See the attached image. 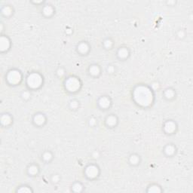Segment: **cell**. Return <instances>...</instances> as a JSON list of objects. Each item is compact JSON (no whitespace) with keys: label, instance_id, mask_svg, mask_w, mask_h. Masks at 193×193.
<instances>
[{"label":"cell","instance_id":"obj_8","mask_svg":"<svg viewBox=\"0 0 193 193\" xmlns=\"http://www.w3.org/2000/svg\"><path fill=\"white\" fill-rule=\"evenodd\" d=\"M97 104L99 107L101 108L102 109H107L108 108L110 107L111 104H112V100H111L109 96H101L98 99Z\"/></svg>","mask_w":193,"mask_h":193},{"label":"cell","instance_id":"obj_13","mask_svg":"<svg viewBox=\"0 0 193 193\" xmlns=\"http://www.w3.org/2000/svg\"><path fill=\"white\" fill-rule=\"evenodd\" d=\"M42 13L45 17H51L55 14V9H54V7L51 5H45L42 8Z\"/></svg>","mask_w":193,"mask_h":193},{"label":"cell","instance_id":"obj_10","mask_svg":"<svg viewBox=\"0 0 193 193\" xmlns=\"http://www.w3.org/2000/svg\"><path fill=\"white\" fill-rule=\"evenodd\" d=\"M119 119L117 116L114 114H110L108 116H106L105 119V124L108 127H114L117 125Z\"/></svg>","mask_w":193,"mask_h":193},{"label":"cell","instance_id":"obj_11","mask_svg":"<svg viewBox=\"0 0 193 193\" xmlns=\"http://www.w3.org/2000/svg\"><path fill=\"white\" fill-rule=\"evenodd\" d=\"M130 50L127 47H121L118 49L117 51V57L120 60H125V59L128 58V57L130 56Z\"/></svg>","mask_w":193,"mask_h":193},{"label":"cell","instance_id":"obj_2","mask_svg":"<svg viewBox=\"0 0 193 193\" xmlns=\"http://www.w3.org/2000/svg\"><path fill=\"white\" fill-rule=\"evenodd\" d=\"M43 84V77L39 73H31L27 77V85L30 89H38Z\"/></svg>","mask_w":193,"mask_h":193},{"label":"cell","instance_id":"obj_1","mask_svg":"<svg viewBox=\"0 0 193 193\" xmlns=\"http://www.w3.org/2000/svg\"><path fill=\"white\" fill-rule=\"evenodd\" d=\"M133 98L136 104L138 105L143 107H148L153 103L154 94L151 88L140 85L134 89Z\"/></svg>","mask_w":193,"mask_h":193},{"label":"cell","instance_id":"obj_22","mask_svg":"<svg viewBox=\"0 0 193 193\" xmlns=\"http://www.w3.org/2000/svg\"><path fill=\"white\" fill-rule=\"evenodd\" d=\"M161 186H159L157 184H152L151 186H149L147 189V192H153V193H157V192H161Z\"/></svg>","mask_w":193,"mask_h":193},{"label":"cell","instance_id":"obj_9","mask_svg":"<svg viewBox=\"0 0 193 193\" xmlns=\"http://www.w3.org/2000/svg\"><path fill=\"white\" fill-rule=\"evenodd\" d=\"M11 46V41L9 38L6 36H2L0 39V50L2 52L7 51Z\"/></svg>","mask_w":193,"mask_h":193},{"label":"cell","instance_id":"obj_30","mask_svg":"<svg viewBox=\"0 0 193 193\" xmlns=\"http://www.w3.org/2000/svg\"><path fill=\"white\" fill-rule=\"evenodd\" d=\"M65 74V70L63 67H60L58 68V70H57V75L59 76V77H62L63 75Z\"/></svg>","mask_w":193,"mask_h":193},{"label":"cell","instance_id":"obj_27","mask_svg":"<svg viewBox=\"0 0 193 193\" xmlns=\"http://www.w3.org/2000/svg\"><path fill=\"white\" fill-rule=\"evenodd\" d=\"M97 124V120L94 117H91L88 119V125L91 127H94Z\"/></svg>","mask_w":193,"mask_h":193},{"label":"cell","instance_id":"obj_3","mask_svg":"<svg viewBox=\"0 0 193 193\" xmlns=\"http://www.w3.org/2000/svg\"><path fill=\"white\" fill-rule=\"evenodd\" d=\"M65 89L70 93L77 92L81 87V81L76 76H69L64 81Z\"/></svg>","mask_w":193,"mask_h":193},{"label":"cell","instance_id":"obj_31","mask_svg":"<svg viewBox=\"0 0 193 193\" xmlns=\"http://www.w3.org/2000/svg\"><path fill=\"white\" fill-rule=\"evenodd\" d=\"M177 36L180 39H184L186 36V32H185L184 29H180V30L178 31Z\"/></svg>","mask_w":193,"mask_h":193},{"label":"cell","instance_id":"obj_28","mask_svg":"<svg viewBox=\"0 0 193 193\" xmlns=\"http://www.w3.org/2000/svg\"><path fill=\"white\" fill-rule=\"evenodd\" d=\"M51 181L54 184H58L59 181H60V176L58 174H54L51 176Z\"/></svg>","mask_w":193,"mask_h":193},{"label":"cell","instance_id":"obj_20","mask_svg":"<svg viewBox=\"0 0 193 193\" xmlns=\"http://www.w3.org/2000/svg\"><path fill=\"white\" fill-rule=\"evenodd\" d=\"M13 13V8L11 6H5L2 9V15L6 16V17H9Z\"/></svg>","mask_w":193,"mask_h":193},{"label":"cell","instance_id":"obj_24","mask_svg":"<svg viewBox=\"0 0 193 193\" xmlns=\"http://www.w3.org/2000/svg\"><path fill=\"white\" fill-rule=\"evenodd\" d=\"M104 48L106 49H111V48L113 45V41L110 38H106L105 40L104 41Z\"/></svg>","mask_w":193,"mask_h":193},{"label":"cell","instance_id":"obj_32","mask_svg":"<svg viewBox=\"0 0 193 193\" xmlns=\"http://www.w3.org/2000/svg\"><path fill=\"white\" fill-rule=\"evenodd\" d=\"M107 72L109 73H113L115 72V67L112 65H109L107 67Z\"/></svg>","mask_w":193,"mask_h":193},{"label":"cell","instance_id":"obj_19","mask_svg":"<svg viewBox=\"0 0 193 193\" xmlns=\"http://www.w3.org/2000/svg\"><path fill=\"white\" fill-rule=\"evenodd\" d=\"M175 95H176V93H175L174 90L171 88H167L164 92V96L165 99H167L168 100H171L174 99Z\"/></svg>","mask_w":193,"mask_h":193},{"label":"cell","instance_id":"obj_16","mask_svg":"<svg viewBox=\"0 0 193 193\" xmlns=\"http://www.w3.org/2000/svg\"><path fill=\"white\" fill-rule=\"evenodd\" d=\"M39 168L37 165L35 164H32L27 168V173L29 176H36L37 174H39Z\"/></svg>","mask_w":193,"mask_h":193},{"label":"cell","instance_id":"obj_34","mask_svg":"<svg viewBox=\"0 0 193 193\" xmlns=\"http://www.w3.org/2000/svg\"><path fill=\"white\" fill-rule=\"evenodd\" d=\"M92 156L94 157V158H97L98 157H99V153H98V152L95 151V152H94V153H93V155H92Z\"/></svg>","mask_w":193,"mask_h":193},{"label":"cell","instance_id":"obj_17","mask_svg":"<svg viewBox=\"0 0 193 193\" xmlns=\"http://www.w3.org/2000/svg\"><path fill=\"white\" fill-rule=\"evenodd\" d=\"M12 122V117L9 114H2L1 116V123L3 126H9Z\"/></svg>","mask_w":193,"mask_h":193},{"label":"cell","instance_id":"obj_5","mask_svg":"<svg viewBox=\"0 0 193 193\" xmlns=\"http://www.w3.org/2000/svg\"><path fill=\"white\" fill-rule=\"evenodd\" d=\"M85 174L88 179H95L100 174V168L97 165L91 164L88 165L85 170Z\"/></svg>","mask_w":193,"mask_h":193},{"label":"cell","instance_id":"obj_4","mask_svg":"<svg viewBox=\"0 0 193 193\" xmlns=\"http://www.w3.org/2000/svg\"><path fill=\"white\" fill-rule=\"evenodd\" d=\"M6 80L11 85H17L22 81V74L20 70L13 69L8 72L6 75Z\"/></svg>","mask_w":193,"mask_h":193},{"label":"cell","instance_id":"obj_33","mask_svg":"<svg viewBox=\"0 0 193 193\" xmlns=\"http://www.w3.org/2000/svg\"><path fill=\"white\" fill-rule=\"evenodd\" d=\"M158 87H159V85H158V82H153V84L151 85V88L153 90H156L157 88H158Z\"/></svg>","mask_w":193,"mask_h":193},{"label":"cell","instance_id":"obj_18","mask_svg":"<svg viewBox=\"0 0 193 193\" xmlns=\"http://www.w3.org/2000/svg\"><path fill=\"white\" fill-rule=\"evenodd\" d=\"M140 157L136 153L131 154L129 157V163L133 166H137L140 164Z\"/></svg>","mask_w":193,"mask_h":193},{"label":"cell","instance_id":"obj_29","mask_svg":"<svg viewBox=\"0 0 193 193\" xmlns=\"http://www.w3.org/2000/svg\"><path fill=\"white\" fill-rule=\"evenodd\" d=\"M21 96H22L23 99L24 100H28L29 97H30V93L28 91H25L22 93L21 94Z\"/></svg>","mask_w":193,"mask_h":193},{"label":"cell","instance_id":"obj_21","mask_svg":"<svg viewBox=\"0 0 193 193\" xmlns=\"http://www.w3.org/2000/svg\"><path fill=\"white\" fill-rule=\"evenodd\" d=\"M42 158L43 159L44 161H45V162H50V161L53 159V154H52L51 152L45 151L42 153Z\"/></svg>","mask_w":193,"mask_h":193},{"label":"cell","instance_id":"obj_15","mask_svg":"<svg viewBox=\"0 0 193 193\" xmlns=\"http://www.w3.org/2000/svg\"><path fill=\"white\" fill-rule=\"evenodd\" d=\"M176 152V148L174 144H167L164 148V153L167 156H173Z\"/></svg>","mask_w":193,"mask_h":193},{"label":"cell","instance_id":"obj_7","mask_svg":"<svg viewBox=\"0 0 193 193\" xmlns=\"http://www.w3.org/2000/svg\"><path fill=\"white\" fill-rule=\"evenodd\" d=\"M46 116L45 114L42 113V112H37L33 115L32 118V122H33L34 125L39 126V127H42L46 123Z\"/></svg>","mask_w":193,"mask_h":193},{"label":"cell","instance_id":"obj_12","mask_svg":"<svg viewBox=\"0 0 193 193\" xmlns=\"http://www.w3.org/2000/svg\"><path fill=\"white\" fill-rule=\"evenodd\" d=\"M76 49H77V51L78 53L81 54V55H85L89 52L90 46L89 45H88V42H81L80 43L78 44Z\"/></svg>","mask_w":193,"mask_h":193},{"label":"cell","instance_id":"obj_25","mask_svg":"<svg viewBox=\"0 0 193 193\" xmlns=\"http://www.w3.org/2000/svg\"><path fill=\"white\" fill-rule=\"evenodd\" d=\"M17 192H32V189L29 188V186H26V185H24V186H20V188L18 189L17 190Z\"/></svg>","mask_w":193,"mask_h":193},{"label":"cell","instance_id":"obj_14","mask_svg":"<svg viewBox=\"0 0 193 193\" xmlns=\"http://www.w3.org/2000/svg\"><path fill=\"white\" fill-rule=\"evenodd\" d=\"M88 72L90 75H91L94 77H98L101 73L100 67L97 64H92L88 68Z\"/></svg>","mask_w":193,"mask_h":193},{"label":"cell","instance_id":"obj_6","mask_svg":"<svg viewBox=\"0 0 193 193\" xmlns=\"http://www.w3.org/2000/svg\"><path fill=\"white\" fill-rule=\"evenodd\" d=\"M165 132L168 134H173L176 132L177 129V125L176 122L173 120H168L165 122L164 126H163Z\"/></svg>","mask_w":193,"mask_h":193},{"label":"cell","instance_id":"obj_23","mask_svg":"<svg viewBox=\"0 0 193 193\" xmlns=\"http://www.w3.org/2000/svg\"><path fill=\"white\" fill-rule=\"evenodd\" d=\"M72 189H73V192H81L83 189V186L82 184L80 182H76L73 184L72 186Z\"/></svg>","mask_w":193,"mask_h":193},{"label":"cell","instance_id":"obj_26","mask_svg":"<svg viewBox=\"0 0 193 193\" xmlns=\"http://www.w3.org/2000/svg\"><path fill=\"white\" fill-rule=\"evenodd\" d=\"M78 106H79V103L76 100H73L70 101V107L72 109H78Z\"/></svg>","mask_w":193,"mask_h":193}]
</instances>
